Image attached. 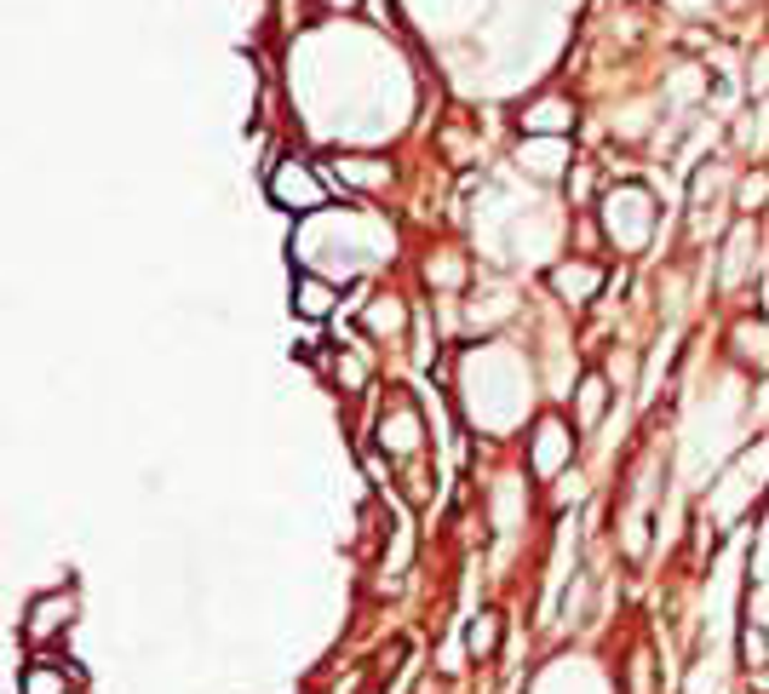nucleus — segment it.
<instances>
[{"label": "nucleus", "instance_id": "6e6552de", "mask_svg": "<svg viewBox=\"0 0 769 694\" xmlns=\"http://www.w3.org/2000/svg\"><path fill=\"white\" fill-rule=\"evenodd\" d=\"M333 299H339V288H333V281H322V276H299L293 281V311L305 321H322L333 311Z\"/></svg>", "mask_w": 769, "mask_h": 694}, {"label": "nucleus", "instance_id": "0eeeda50", "mask_svg": "<svg viewBox=\"0 0 769 694\" xmlns=\"http://www.w3.org/2000/svg\"><path fill=\"white\" fill-rule=\"evenodd\" d=\"M597 288H603V270H597V264H557V270H552V293L575 299V304H585Z\"/></svg>", "mask_w": 769, "mask_h": 694}, {"label": "nucleus", "instance_id": "9d476101", "mask_svg": "<svg viewBox=\"0 0 769 694\" xmlns=\"http://www.w3.org/2000/svg\"><path fill=\"white\" fill-rule=\"evenodd\" d=\"M465 648H471V660H494V655H500V615H494V608L471 620V631H465Z\"/></svg>", "mask_w": 769, "mask_h": 694}, {"label": "nucleus", "instance_id": "ddd939ff", "mask_svg": "<svg viewBox=\"0 0 769 694\" xmlns=\"http://www.w3.org/2000/svg\"><path fill=\"white\" fill-rule=\"evenodd\" d=\"M741 660H746V671H764L769 666V631L758 620L741 626Z\"/></svg>", "mask_w": 769, "mask_h": 694}, {"label": "nucleus", "instance_id": "f03ea898", "mask_svg": "<svg viewBox=\"0 0 769 694\" xmlns=\"http://www.w3.org/2000/svg\"><path fill=\"white\" fill-rule=\"evenodd\" d=\"M70 620H75V591H47V597H35L29 615H24V643L47 648V643H58L70 631Z\"/></svg>", "mask_w": 769, "mask_h": 694}, {"label": "nucleus", "instance_id": "f8f14e48", "mask_svg": "<svg viewBox=\"0 0 769 694\" xmlns=\"http://www.w3.org/2000/svg\"><path fill=\"white\" fill-rule=\"evenodd\" d=\"M735 344H741V356L753 362V367H769V328H764V321H741Z\"/></svg>", "mask_w": 769, "mask_h": 694}, {"label": "nucleus", "instance_id": "4468645a", "mask_svg": "<svg viewBox=\"0 0 769 694\" xmlns=\"http://www.w3.org/2000/svg\"><path fill=\"white\" fill-rule=\"evenodd\" d=\"M339 7H351V0H339Z\"/></svg>", "mask_w": 769, "mask_h": 694}, {"label": "nucleus", "instance_id": "39448f33", "mask_svg": "<svg viewBox=\"0 0 769 694\" xmlns=\"http://www.w3.org/2000/svg\"><path fill=\"white\" fill-rule=\"evenodd\" d=\"M609 236L620 248H643V236H650V195L643 190L609 195Z\"/></svg>", "mask_w": 769, "mask_h": 694}, {"label": "nucleus", "instance_id": "7ed1b4c3", "mask_svg": "<svg viewBox=\"0 0 769 694\" xmlns=\"http://www.w3.org/2000/svg\"><path fill=\"white\" fill-rule=\"evenodd\" d=\"M575 459V437H569V419H557V414H545L534 425V437H529V471L534 477H557L563 465Z\"/></svg>", "mask_w": 769, "mask_h": 694}, {"label": "nucleus", "instance_id": "9b49d317", "mask_svg": "<svg viewBox=\"0 0 769 694\" xmlns=\"http://www.w3.org/2000/svg\"><path fill=\"white\" fill-rule=\"evenodd\" d=\"M569 121H575V110L552 98V104H534V115H522V127L529 133H569Z\"/></svg>", "mask_w": 769, "mask_h": 694}, {"label": "nucleus", "instance_id": "423d86ee", "mask_svg": "<svg viewBox=\"0 0 769 694\" xmlns=\"http://www.w3.org/2000/svg\"><path fill=\"white\" fill-rule=\"evenodd\" d=\"M603 414H609V384H603V374H585L575 391V425L580 431H597Z\"/></svg>", "mask_w": 769, "mask_h": 694}, {"label": "nucleus", "instance_id": "f257e3e1", "mask_svg": "<svg viewBox=\"0 0 769 694\" xmlns=\"http://www.w3.org/2000/svg\"><path fill=\"white\" fill-rule=\"evenodd\" d=\"M270 201L288 213H316L322 201H328V190H322V178L305 167V161H281V167L270 173Z\"/></svg>", "mask_w": 769, "mask_h": 694}, {"label": "nucleus", "instance_id": "20e7f679", "mask_svg": "<svg viewBox=\"0 0 769 694\" xmlns=\"http://www.w3.org/2000/svg\"><path fill=\"white\" fill-rule=\"evenodd\" d=\"M419 437H425V419H419V407L414 402H391L379 414V447L384 454H419Z\"/></svg>", "mask_w": 769, "mask_h": 694}, {"label": "nucleus", "instance_id": "1a4fd4ad", "mask_svg": "<svg viewBox=\"0 0 769 694\" xmlns=\"http://www.w3.org/2000/svg\"><path fill=\"white\" fill-rule=\"evenodd\" d=\"M362 328H368V333H379V339H402V328H408V311H402L396 299H379V304H368Z\"/></svg>", "mask_w": 769, "mask_h": 694}]
</instances>
